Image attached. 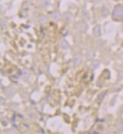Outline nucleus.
Wrapping results in <instances>:
<instances>
[{
	"mask_svg": "<svg viewBox=\"0 0 123 134\" xmlns=\"http://www.w3.org/2000/svg\"><path fill=\"white\" fill-rule=\"evenodd\" d=\"M113 18L115 20H122L123 19V7L122 5H116L113 12Z\"/></svg>",
	"mask_w": 123,
	"mask_h": 134,
	"instance_id": "nucleus-1",
	"label": "nucleus"
},
{
	"mask_svg": "<svg viewBox=\"0 0 123 134\" xmlns=\"http://www.w3.org/2000/svg\"><path fill=\"white\" fill-rule=\"evenodd\" d=\"M73 61H74V63L75 65H80L81 63V61H82V57H81V55H75L74 56V58H73Z\"/></svg>",
	"mask_w": 123,
	"mask_h": 134,
	"instance_id": "nucleus-2",
	"label": "nucleus"
},
{
	"mask_svg": "<svg viewBox=\"0 0 123 134\" xmlns=\"http://www.w3.org/2000/svg\"><path fill=\"white\" fill-rule=\"evenodd\" d=\"M77 28L80 31H85L87 29V25L84 22H80L77 24Z\"/></svg>",
	"mask_w": 123,
	"mask_h": 134,
	"instance_id": "nucleus-3",
	"label": "nucleus"
},
{
	"mask_svg": "<svg viewBox=\"0 0 123 134\" xmlns=\"http://www.w3.org/2000/svg\"><path fill=\"white\" fill-rule=\"evenodd\" d=\"M52 18L54 20V21H56V22H59L62 19V15L59 12H55L52 15Z\"/></svg>",
	"mask_w": 123,
	"mask_h": 134,
	"instance_id": "nucleus-4",
	"label": "nucleus"
},
{
	"mask_svg": "<svg viewBox=\"0 0 123 134\" xmlns=\"http://www.w3.org/2000/svg\"><path fill=\"white\" fill-rule=\"evenodd\" d=\"M93 33L96 37H100V27L99 26H96L93 28Z\"/></svg>",
	"mask_w": 123,
	"mask_h": 134,
	"instance_id": "nucleus-5",
	"label": "nucleus"
},
{
	"mask_svg": "<svg viewBox=\"0 0 123 134\" xmlns=\"http://www.w3.org/2000/svg\"><path fill=\"white\" fill-rule=\"evenodd\" d=\"M99 65H100V62L99 61H93L91 63V68L92 69H96L97 67H99Z\"/></svg>",
	"mask_w": 123,
	"mask_h": 134,
	"instance_id": "nucleus-6",
	"label": "nucleus"
},
{
	"mask_svg": "<svg viewBox=\"0 0 123 134\" xmlns=\"http://www.w3.org/2000/svg\"><path fill=\"white\" fill-rule=\"evenodd\" d=\"M5 93L7 95L11 96L14 94V91H13L12 88H5Z\"/></svg>",
	"mask_w": 123,
	"mask_h": 134,
	"instance_id": "nucleus-7",
	"label": "nucleus"
},
{
	"mask_svg": "<svg viewBox=\"0 0 123 134\" xmlns=\"http://www.w3.org/2000/svg\"><path fill=\"white\" fill-rule=\"evenodd\" d=\"M94 55H95V53L93 51H89L87 53V58L91 60L94 57Z\"/></svg>",
	"mask_w": 123,
	"mask_h": 134,
	"instance_id": "nucleus-8",
	"label": "nucleus"
},
{
	"mask_svg": "<svg viewBox=\"0 0 123 134\" xmlns=\"http://www.w3.org/2000/svg\"><path fill=\"white\" fill-rule=\"evenodd\" d=\"M40 22L42 24H45L47 22V18L46 16H40Z\"/></svg>",
	"mask_w": 123,
	"mask_h": 134,
	"instance_id": "nucleus-9",
	"label": "nucleus"
},
{
	"mask_svg": "<svg viewBox=\"0 0 123 134\" xmlns=\"http://www.w3.org/2000/svg\"><path fill=\"white\" fill-rule=\"evenodd\" d=\"M50 4V0H43V5L44 7H47V6H49Z\"/></svg>",
	"mask_w": 123,
	"mask_h": 134,
	"instance_id": "nucleus-10",
	"label": "nucleus"
},
{
	"mask_svg": "<svg viewBox=\"0 0 123 134\" xmlns=\"http://www.w3.org/2000/svg\"><path fill=\"white\" fill-rule=\"evenodd\" d=\"M105 95H106V91H103V92H102L101 94H100V95L98 96V100L102 101V98H103V97L105 96Z\"/></svg>",
	"mask_w": 123,
	"mask_h": 134,
	"instance_id": "nucleus-11",
	"label": "nucleus"
},
{
	"mask_svg": "<svg viewBox=\"0 0 123 134\" xmlns=\"http://www.w3.org/2000/svg\"><path fill=\"white\" fill-rule=\"evenodd\" d=\"M1 24H2V28H5L6 26H7V22L5 20H3L2 19L1 20Z\"/></svg>",
	"mask_w": 123,
	"mask_h": 134,
	"instance_id": "nucleus-12",
	"label": "nucleus"
},
{
	"mask_svg": "<svg viewBox=\"0 0 123 134\" xmlns=\"http://www.w3.org/2000/svg\"><path fill=\"white\" fill-rule=\"evenodd\" d=\"M62 48H64V49H66V48H68V44L66 43L65 41H62Z\"/></svg>",
	"mask_w": 123,
	"mask_h": 134,
	"instance_id": "nucleus-13",
	"label": "nucleus"
},
{
	"mask_svg": "<svg viewBox=\"0 0 123 134\" xmlns=\"http://www.w3.org/2000/svg\"><path fill=\"white\" fill-rule=\"evenodd\" d=\"M22 75H24V76H25V77L29 76V72H28V71H24L23 73H22Z\"/></svg>",
	"mask_w": 123,
	"mask_h": 134,
	"instance_id": "nucleus-14",
	"label": "nucleus"
}]
</instances>
